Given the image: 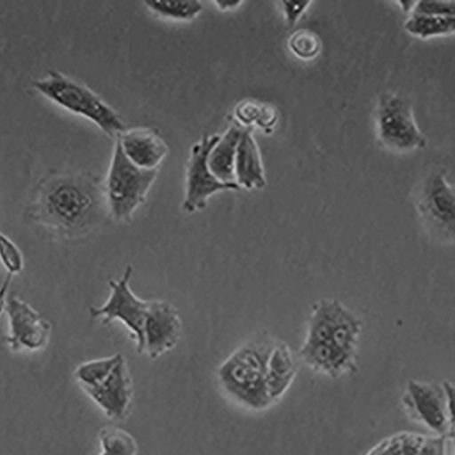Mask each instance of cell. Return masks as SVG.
I'll list each match as a JSON object with an SVG mask.
<instances>
[{
  "mask_svg": "<svg viewBox=\"0 0 455 455\" xmlns=\"http://www.w3.org/2000/svg\"><path fill=\"white\" fill-rule=\"evenodd\" d=\"M42 203L46 220L69 236L89 235L110 218L104 188L87 180H59L47 188Z\"/></svg>",
  "mask_w": 455,
  "mask_h": 455,
  "instance_id": "obj_1",
  "label": "cell"
},
{
  "mask_svg": "<svg viewBox=\"0 0 455 455\" xmlns=\"http://www.w3.org/2000/svg\"><path fill=\"white\" fill-rule=\"evenodd\" d=\"M275 343L268 335L260 334L236 349L218 369L223 391L251 410H265L274 403L267 391V371Z\"/></svg>",
  "mask_w": 455,
  "mask_h": 455,
  "instance_id": "obj_2",
  "label": "cell"
},
{
  "mask_svg": "<svg viewBox=\"0 0 455 455\" xmlns=\"http://www.w3.org/2000/svg\"><path fill=\"white\" fill-rule=\"evenodd\" d=\"M33 86L44 97L74 116L90 121L110 138L125 131V124L116 109L93 91L59 71L51 70Z\"/></svg>",
  "mask_w": 455,
  "mask_h": 455,
  "instance_id": "obj_3",
  "label": "cell"
},
{
  "mask_svg": "<svg viewBox=\"0 0 455 455\" xmlns=\"http://www.w3.org/2000/svg\"><path fill=\"white\" fill-rule=\"evenodd\" d=\"M159 174V170H143L132 164L118 140L114 146L104 194L111 220L130 222L142 206Z\"/></svg>",
  "mask_w": 455,
  "mask_h": 455,
  "instance_id": "obj_4",
  "label": "cell"
},
{
  "mask_svg": "<svg viewBox=\"0 0 455 455\" xmlns=\"http://www.w3.org/2000/svg\"><path fill=\"white\" fill-rule=\"evenodd\" d=\"M133 268L129 265L123 275L108 283L109 296L100 307H90V315L103 324L121 322L134 341L136 352L143 355V330L148 300L139 298L131 288Z\"/></svg>",
  "mask_w": 455,
  "mask_h": 455,
  "instance_id": "obj_5",
  "label": "cell"
},
{
  "mask_svg": "<svg viewBox=\"0 0 455 455\" xmlns=\"http://www.w3.org/2000/svg\"><path fill=\"white\" fill-rule=\"evenodd\" d=\"M376 121L379 138L390 149L405 153L427 146V138L416 124L410 101L398 94L385 93L380 98Z\"/></svg>",
  "mask_w": 455,
  "mask_h": 455,
  "instance_id": "obj_6",
  "label": "cell"
},
{
  "mask_svg": "<svg viewBox=\"0 0 455 455\" xmlns=\"http://www.w3.org/2000/svg\"><path fill=\"white\" fill-rule=\"evenodd\" d=\"M220 136L205 134L191 148L185 181V196L181 205L188 214L205 210L209 200L219 193L239 191L237 184L220 181L212 172L208 158L211 149Z\"/></svg>",
  "mask_w": 455,
  "mask_h": 455,
  "instance_id": "obj_7",
  "label": "cell"
},
{
  "mask_svg": "<svg viewBox=\"0 0 455 455\" xmlns=\"http://www.w3.org/2000/svg\"><path fill=\"white\" fill-rule=\"evenodd\" d=\"M402 403L412 420L422 424L436 435H447L453 439L454 419L448 411L443 386L409 381Z\"/></svg>",
  "mask_w": 455,
  "mask_h": 455,
  "instance_id": "obj_8",
  "label": "cell"
},
{
  "mask_svg": "<svg viewBox=\"0 0 455 455\" xmlns=\"http://www.w3.org/2000/svg\"><path fill=\"white\" fill-rule=\"evenodd\" d=\"M182 330L180 313L171 302L148 300L143 330V354L151 360L160 358L178 346Z\"/></svg>",
  "mask_w": 455,
  "mask_h": 455,
  "instance_id": "obj_9",
  "label": "cell"
},
{
  "mask_svg": "<svg viewBox=\"0 0 455 455\" xmlns=\"http://www.w3.org/2000/svg\"><path fill=\"white\" fill-rule=\"evenodd\" d=\"M6 311L10 323L7 341L13 351L35 352L45 347L52 331L48 320L14 294L8 298Z\"/></svg>",
  "mask_w": 455,
  "mask_h": 455,
  "instance_id": "obj_10",
  "label": "cell"
},
{
  "mask_svg": "<svg viewBox=\"0 0 455 455\" xmlns=\"http://www.w3.org/2000/svg\"><path fill=\"white\" fill-rule=\"evenodd\" d=\"M419 211L433 234L444 241L454 237L455 198L453 188L442 174H434L426 183Z\"/></svg>",
  "mask_w": 455,
  "mask_h": 455,
  "instance_id": "obj_11",
  "label": "cell"
},
{
  "mask_svg": "<svg viewBox=\"0 0 455 455\" xmlns=\"http://www.w3.org/2000/svg\"><path fill=\"white\" fill-rule=\"evenodd\" d=\"M113 421H124L131 413L133 383L125 357L100 385L84 389Z\"/></svg>",
  "mask_w": 455,
  "mask_h": 455,
  "instance_id": "obj_12",
  "label": "cell"
},
{
  "mask_svg": "<svg viewBox=\"0 0 455 455\" xmlns=\"http://www.w3.org/2000/svg\"><path fill=\"white\" fill-rule=\"evenodd\" d=\"M116 138L126 158L143 170H159V166L168 155L169 148L166 142L155 130H125Z\"/></svg>",
  "mask_w": 455,
  "mask_h": 455,
  "instance_id": "obj_13",
  "label": "cell"
},
{
  "mask_svg": "<svg viewBox=\"0 0 455 455\" xmlns=\"http://www.w3.org/2000/svg\"><path fill=\"white\" fill-rule=\"evenodd\" d=\"M299 355L303 363L313 371L331 379H338L357 371L358 356L341 351L329 341L320 344L303 343Z\"/></svg>",
  "mask_w": 455,
  "mask_h": 455,
  "instance_id": "obj_14",
  "label": "cell"
},
{
  "mask_svg": "<svg viewBox=\"0 0 455 455\" xmlns=\"http://www.w3.org/2000/svg\"><path fill=\"white\" fill-rule=\"evenodd\" d=\"M235 183L247 191L261 189L267 185L262 159L252 129H243L240 138L235 165Z\"/></svg>",
  "mask_w": 455,
  "mask_h": 455,
  "instance_id": "obj_15",
  "label": "cell"
},
{
  "mask_svg": "<svg viewBox=\"0 0 455 455\" xmlns=\"http://www.w3.org/2000/svg\"><path fill=\"white\" fill-rule=\"evenodd\" d=\"M297 372V362L290 347L284 341L275 340L267 371V387L273 403L286 394Z\"/></svg>",
  "mask_w": 455,
  "mask_h": 455,
  "instance_id": "obj_16",
  "label": "cell"
},
{
  "mask_svg": "<svg viewBox=\"0 0 455 455\" xmlns=\"http://www.w3.org/2000/svg\"><path fill=\"white\" fill-rule=\"evenodd\" d=\"M243 131V129L237 124L230 126L210 151L209 167L212 174L223 183L236 184L235 157Z\"/></svg>",
  "mask_w": 455,
  "mask_h": 455,
  "instance_id": "obj_17",
  "label": "cell"
},
{
  "mask_svg": "<svg viewBox=\"0 0 455 455\" xmlns=\"http://www.w3.org/2000/svg\"><path fill=\"white\" fill-rule=\"evenodd\" d=\"M346 307L334 299H323L315 303L308 322L305 343L329 341L333 329Z\"/></svg>",
  "mask_w": 455,
  "mask_h": 455,
  "instance_id": "obj_18",
  "label": "cell"
},
{
  "mask_svg": "<svg viewBox=\"0 0 455 455\" xmlns=\"http://www.w3.org/2000/svg\"><path fill=\"white\" fill-rule=\"evenodd\" d=\"M237 125L243 129H252L256 125L261 129L270 131L277 122V112L269 105L254 100H244L235 109Z\"/></svg>",
  "mask_w": 455,
  "mask_h": 455,
  "instance_id": "obj_19",
  "label": "cell"
},
{
  "mask_svg": "<svg viewBox=\"0 0 455 455\" xmlns=\"http://www.w3.org/2000/svg\"><path fill=\"white\" fill-rule=\"evenodd\" d=\"M124 357L122 354H116L83 363L75 369L73 376L83 390L96 387L108 378Z\"/></svg>",
  "mask_w": 455,
  "mask_h": 455,
  "instance_id": "obj_20",
  "label": "cell"
},
{
  "mask_svg": "<svg viewBox=\"0 0 455 455\" xmlns=\"http://www.w3.org/2000/svg\"><path fill=\"white\" fill-rule=\"evenodd\" d=\"M145 4L159 17L176 21H192L204 10L198 0H147Z\"/></svg>",
  "mask_w": 455,
  "mask_h": 455,
  "instance_id": "obj_21",
  "label": "cell"
},
{
  "mask_svg": "<svg viewBox=\"0 0 455 455\" xmlns=\"http://www.w3.org/2000/svg\"><path fill=\"white\" fill-rule=\"evenodd\" d=\"M101 451L99 455H137L139 445L136 439L124 429L105 427L99 433Z\"/></svg>",
  "mask_w": 455,
  "mask_h": 455,
  "instance_id": "obj_22",
  "label": "cell"
},
{
  "mask_svg": "<svg viewBox=\"0 0 455 455\" xmlns=\"http://www.w3.org/2000/svg\"><path fill=\"white\" fill-rule=\"evenodd\" d=\"M405 30L421 39L446 36L455 30L454 17H427L413 15L404 24Z\"/></svg>",
  "mask_w": 455,
  "mask_h": 455,
  "instance_id": "obj_23",
  "label": "cell"
},
{
  "mask_svg": "<svg viewBox=\"0 0 455 455\" xmlns=\"http://www.w3.org/2000/svg\"><path fill=\"white\" fill-rule=\"evenodd\" d=\"M291 52L301 60H312L322 51V41L319 36L309 29H299L289 39Z\"/></svg>",
  "mask_w": 455,
  "mask_h": 455,
  "instance_id": "obj_24",
  "label": "cell"
},
{
  "mask_svg": "<svg viewBox=\"0 0 455 455\" xmlns=\"http://www.w3.org/2000/svg\"><path fill=\"white\" fill-rule=\"evenodd\" d=\"M0 260L7 274H20L23 270V255L18 246L2 232H0Z\"/></svg>",
  "mask_w": 455,
  "mask_h": 455,
  "instance_id": "obj_25",
  "label": "cell"
},
{
  "mask_svg": "<svg viewBox=\"0 0 455 455\" xmlns=\"http://www.w3.org/2000/svg\"><path fill=\"white\" fill-rule=\"evenodd\" d=\"M413 15L427 17H454V2L443 0H421L416 3Z\"/></svg>",
  "mask_w": 455,
  "mask_h": 455,
  "instance_id": "obj_26",
  "label": "cell"
},
{
  "mask_svg": "<svg viewBox=\"0 0 455 455\" xmlns=\"http://www.w3.org/2000/svg\"><path fill=\"white\" fill-rule=\"evenodd\" d=\"M366 455H405L402 433L384 439L371 448Z\"/></svg>",
  "mask_w": 455,
  "mask_h": 455,
  "instance_id": "obj_27",
  "label": "cell"
},
{
  "mask_svg": "<svg viewBox=\"0 0 455 455\" xmlns=\"http://www.w3.org/2000/svg\"><path fill=\"white\" fill-rule=\"evenodd\" d=\"M447 435L426 436L419 455H446Z\"/></svg>",
  "mask_w": 455,
  "mask_h": 455,
  "instance_id": "obj_28",
  "label": "cell"
},
{
  "mask_svg": "<svg viewBox=\"0 0 455 455\" xmlns=\"http://www.w3.org/2000/svg\"><path fill=\"white\" fill-rule=\"evenodd\" d=\"M311 2L309 0H302V2H295V0H285L283 2V11L285 13L286 20L290 27H293L298 21L299 17L306 12Z\"/></svg>",
  "mask_w": 455,
  "mask_h": 455,
  "instance_id": "obj_29",
  "label": "cell"
},
{
  "mask_svg": "<svg viewBox=\"0 0 455 455\" xmlns=\"http://www.w3.org/2000/svg\"><path fill=\"white\" fill-rule=\"evenodd\" d=\"M13 275L7 274L2 285H0V315L6 310L8 301V291L12 283Z\"/></svg>",
  "mask_w": 455,
  "mask_h": 455,
  "instance_id": "obj_30",
  "label": "cell"
},
{
  "mask_svg": "<svg viewBox=\"0 0 455 455\" xmlns=\"http://www.w3.org/2000/svg\"><path fill=\"white\" fill-rule=\"evenodd\" d=\"M215 4L220 11L227 12L235 10V8L239 7L243 4V2H240V0L239 2H225V0L221 2V0H217Z\"/></svg>",
  "mask_w": 455,
  "mask_h": 455,
  "instance_id": "obj_31",
  "label": "cell"
},
{
  "mask_svg": "<svg viewBox=\"0 0 455 455\" xmlns=\"http://www.w3.org/2000/svg\"><path fill=\"white\" fill-rule=\"evenodd\" d=\"M417 2H399L401 4V8L404 12H409L410 11H413Z\"/></svg>",
  "mask_w": 455,
  "mask_h": 455,
  "instance_id": "obj_32",
  "label": "cell"
}]
</instances>
